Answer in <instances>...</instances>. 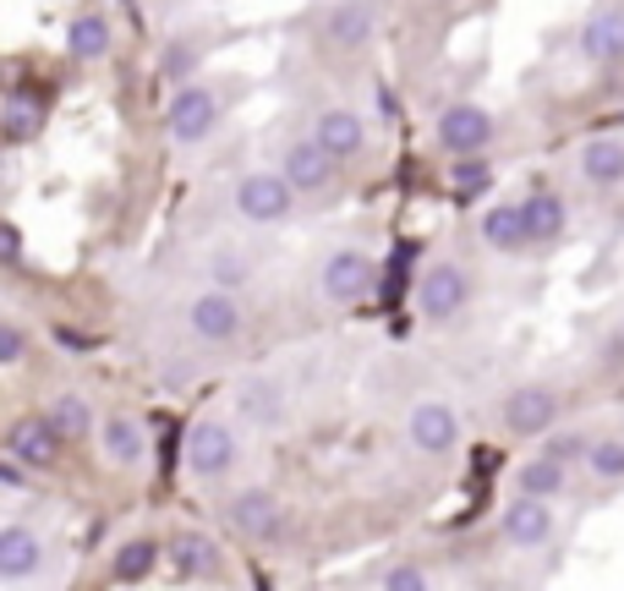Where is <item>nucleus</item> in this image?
<instances>
[{"label":"nucleus","instance_id":"nucleus-1","mask_svg":"<svg viewBox=\"0 0 624 591\" xmlns=\"http://www.w3.org/2000/svg\"><path fill=\"white\" fill-rule=\"evenodd\" d=\"M291 203H297V186H291L286 175H275V170H252V175L236 186V208H241V219H252V225L286 219Z\"/></svg>","mask_w":624,"mask_h":591},{"label":"nucleus","instance_id":"nucleus-2","mask_svg":"<svg viewBox=\"0 0 624 591\" xmlns=\"http://www.w3.org/2000/svg\"><path fill=\"white\" fill-rule=\"evenodd\" d=\"M553 417H559V395L548 384H520L504 395V428L515 439H542L553 428Z\"/></svg>","mask_w":624,"mask_h":591},{"label":"nucleus","instance_id":"nucleus-3","mask_svg":"<svg viewBox=\"0 0 624 591\" xmlns=\"http://www.w3.org/2000/svg\"><path fill=\"white\" fill-rule=\"evenodd\" d=\"M214 121H219V99H214L203 83H186V88L170 99V110H164V127H170L175 143H203V138L214 132Z\"/></svg>","mask_w":624,"mask_h":591},{"label":"nucleus","instance_id":"nucleus-4","mask_svg":"<svg viewBox=\"0 0 624 591\" xmlns=\"http://www.w3.org/2000/svg\"><path fill=\"white\" fill-rule=\"evenodd\" d=\"M493 132H498V121H493L482 105H450V110L439 116V143H444V153H455V159L487 153Z\"/></svg>","mask_w":624,"mask_h":591},{"label":"nucleus","instance_id":"nucleus-5","mask_svg":"<svg viewBox=\"0 0 624 591\" xmlns=\"http://www.w3.org/2000/svg\"><path fill=\"white\" fill-rule=\"evenodd\" d=\"M466 296H471L466 269H455V264H433V269L422 275V286H417V307H422V318L444 323V318H455V312L466 307Z\"/></svg>","mask_w":624,"mask_h":591},{"label":"nucleus","instance_id":"nucleus-6","mask_svg":"<svg viewBox=\"0 0 624 591\" xmlns=\"http://www.w3.org/2000/svg\"><path fill=\"white\" fill-rule=\"evenodd\" d=\"M192 334L197 340H208V345H225V340H236L241 334V301L230 291H203L192 301Z\"/></svg>","mask_w":624,"mask_h":591},{"label":"nucleus","instance_id":"nucleus-7","mask_svg":"<svg viewBox=\"0 0 624 591\" xmlns=\"http://www.w3.org/2000/svg\"><path fill=\"white\" fill-rule=\"evenodd\" d=\"M186 465H192L197 476L230 471V465H236V433H230L225 422H197V428L186 433Z\"/></svg>","mask_w":624,"mask_h":591},{"label":"nucleus","instance_id":"nucleus-8","mask_svg":"<svg viewBox=\"0 0 624 591\" xmlns=\"http://www.w3.org/2000/svg\"><path fill=\"white\" fill-rule=\"evenodd\" d=\"M498 526H504V537H509L515 548H542V542L553 537V509H548V498L520 493V498L498 515Z\"/></svg>","mask_w":624,"mask_h":591},{"label":"nucleus","instance_id":"nucleus-9","mask_svg":"<svg viewBox=\"0 0 624 591\" xmlns=\"http://www.w3.org/2000/svg\"><path fill=\"white\" fill-rule=\"evenodd\" d=\"M406 433H411V443H417L422 454H450V449L461 443V417H455L450 406H439V400H422V406L411 411Z\"/></svg>","mask_w":624,"mask_h":591},{"label":"nucleus","instance_id":"nucleus-10","mask_svg":"<svg viewBox=\"0 0 624 591\" xmlns=\"http://www.w3.org/2000/svg\"><path fill=\"white\" fill-rule=\"evenodd\" d=\"M312 143L323 148L329 159H356L367 143V121L356 110H323L318 127H312Z\"/></svg>","mask_w":624,"mask_h":591},{"label":"nucleus","instance_id":"nucleus-11","mask_svg":"<svg viewBox=\"0 0 624 591\" xmlns=\"http://www.w3.org/2000/svg\"><path fill=\"white\" fill-rule=\"evenodd\" d=\"M373 286V258L367 252H334L329 264H323V296L329 301H356V296H367Z\"/></svg>","mask_w":624,"mask_h":591},{"label":"nucleus","instance_id":"nucleus-12","mask_svg":"<svg viewBox=\"0 0 624 591\" xmlns=\"http://www.w3.org/2000/svg\"><path fill=\"white\" fill-rule=\"evenodd\" d=\"M323 39H329L334 50H362V44L373 39V11H367V0H340V6H329Z\"/></svg>","mask_w":624,"mask_h":591},{"label":"nucleus","instance_id":"nucleus-13","mask_svg":"<svg viewBox=\"0 0 624 591\" xmlns=\"http://www.w3.org/2000/svg\"><path fill=\"white\" fill-rule=\"evenodd\" d=\"M581 55L598 61V66L624 61V11H598V17H587V28H581Z\"/></svg>","mask_w":624,"mask_h":591},{"label":"nucleus","instance_id":"nucleus-14","mask_svg":"<svg viewBox=\"0 0 624 591\" xmlns=\"http://www.w3.org/2000/svg\"><path fill=\"white\" fill-rule=\"evenodd\" d=\"M280 175L297 186V192H323L329 186V175H334V159L323 153V148L312 143H291L286 148V164H280Z\"/></svg>","mask_w":624,"mask_h":591},{"label":"nucleus","instance_id":"nucleus-15","mask_svg":"<svg viewBox=\"0 0 624 591\" xmlns=\"http://www.w3.org/2000/svg\"><path fill=\"white\" fill-rule=\"evenodd\" d=\"M575 164H581V181L587 186H603L609 192V186L624 181V143L620 138H592V143H581Z\"/></svg>","mask_w":624,"mask_h":591},{"label":"nucleus","instance_id":"nucleus-16","mask_svg":"<svg viewBox=\"0 0 624 591\" xmlns=\"http://www.w3.org/2000/svg\"><path fill=\"white\" fill-rule=\"evenodd\" d=\"M520 219H526V236H531V247H542V241H559L564 236V197L559 192H531L526 203H520Z\"/></svg>","mask_w":624,"mask_h":591},{"label":"nucleus","instance_id":"nucleus-17","mask_svg":"<svg viewBox=\"0 0 624 591\" xmlns=\"http://www.w3.org/2000/svg\"><path fill=\"white\" fill-rule=\"evenodd\" d=\"M230 526L247 531V537H275V531H280V504H275V493H263V487L236 493V504H230Z\"/></svg>","mask_w":624,"mask_h":591},{"label":"nucleus","instance_id":"nucleus-18","mask_svg":"<svg viewBox=\"0 0 624 591\" xmlns=\"http://www.w3.org/2000/svg\"><path fill=\"white\" fill-rule=\"evenodd\" d=\"M482 241L493 252H526L531 236H526V219H520V203H498L482 214Z\"/></svg>","mask_w":624,"mask_h":591},{"label":"nucleus","instance_id":"nucleus-19","mask_svg":"<svg viewBox=\"0 0 624 591\" xmlns=\"http://www.w3.org/2000/svg\"><path fill=\"white\" fill-rule=\"evenodd\" d=\"M170 565H175L181 581H208V576L219 570V548H214L208 537H197V531H181V537L170 542Z\"/></svg>","mask_w":624,"mask_h":591},{"label":"nucleus","instance_id":"nucleus-20","mask_svg":"<svg viewBox=\"0 0 624 591\" xmlns=\"http://www.w3.org/2000/svg\"><path fill=\"white\" fill-rule=\"evenodd\" d=\"M11 454H17L22 465H55L61 433L50 428V417H44V422H22V428H11Z\"/></svg>","mask_w":624,"mask_h":591},{"label":"nucleus","instance_id":"nucleus-21","mask_svg":"<svg viewBox=\"0 0 624 591\" xmlns=\"http://www.w3.org/2000/svg\"><path fill=\"white\" fill-rule=\"evenodd\" d=\"M39 537L33 531H22V526H6L0 531V576L6 581H22V576H33L39 570Z\"/></svg>","mask_w":624,"mask_h":591},{"label":"nucleus","instance_id":"nucleus-22","mask_svg":"<svg viewBox=\"0 0 624 591\" xmlns=\"http://www.w3.org/2000/svg\"><path fill=\"white\" fill-rule=\"evenodd\" d=\"M66 44H72L77 61H99V55L110 50V22H105L99 11H83V17L66 28Z\"/></svg>","mask_w":624,"mask_h":591},{"label":"nucleus","instance_id":"nucleus-23","mask_svg":"<svg viewBox=\"0 0 624 591\" xmlns=\"http://www.w3.org/2000/svg\"><path fill=\"white\" fill-rule=\"evenodd\" d=\"M515 487L520 493H537V498H553V493H564V465L553 454H537V460H526L515 471Z\"/></svg>","mask_w":624,"mask_h":591},{"label":"nucleus","instance_id":"nucleus-24","mask_svg":"<svg viewBox=\"0 0 624 591\" xmlns=\"http://www.w3.org/2000/svg\"><path fill=\"white\" fill-rule=\"evenodd\" d=\"M39 127H44L39 99H11V105L0 110V138H6V143H28V138H39Z\"/></svg>","mask_w":624,"mask_h":591},{"label":"nucleus","instance_id":"nucleus-25","mask_svg":"<svg viewBox=\"0 0 624 591\" xmlns=\"http://www.w3.org/2000/svg\"><path fill=\"white\" fill-rule=\"evenodd\" d=\"M50 428H55L61 439H83V433H94V411H88V400H83V395H55V406H50Z\"/></svg>","mask_w":624,"mask_h":591},{"label":"nucleus","instance_id":"nucleus-26","mask_svg":"<svg viewBox=\"0 0 624 591\" xmlns=\"http://www.w3.org/2000/svg\"><path fill=\"white\" fill-rule=\"evenodd\" d=\"M105 454L116 460V465H132V460H143V433H138V422H127V417H116V422H105Z\"/></svg>","mask_w":624,"mask_h":591},{"label":"nucleus","instance_id":"nucleus-27","mask_svg":"<svg viewBox=\"0 0 624 591\" xmlns=\"http://www.w3.org/2000/svg\"><path fill=\"white\" fill-rule=\"evenodd\" d=\"M154 565H159V542L138 537V542H127V548L116 554V581H121V587H132V581H143Z\"/></svg>","mask_w":624,"mask_h":591},{"label":"nucleus","instance_id":"nucleus-28","mask_svg":"<svg viewBox=\"0 0 624 591\" xmlns=\"http://www.w3.org/2000/svg\"><path fill=\"white\" fill-rule=\"evenodd\" d=\"M587 465H592V476H603V482H624V439L587 443Z\"/></svg>","mask_w":624,"mask_h":591},{"label":"nucleus","instance_id":"nucleus-29","mask_svg":"<svg viewBox=\"0 0 624 591\" xmlns=\"http://www.w3.org/2000/svg\"><path fill=\"white\" fill-rule=\"evenodd\" d=\"M450 181H455V197H476V192L493 181V170L482 164V153H466V159L450 170Z\"/></svg>","mask_w":624,"mask_h":591},{"label":"nucleus","instance_id":"nucleus-30","mask_svg":"<svg viewBox=\"0 0 624 591\" xmlns=\"http://www.w3.org/2000/svg\"><path fill=\"white\" fill-rule=\"evenodd\" d=\"M241 406H247L252 417H275V411H280V400H275V389H269V384H252V389L241 395Z\"/></svg>","mask_w":624,"mask_h":591},{"label":"nucleus","instance_id":"nucleus-31","mask_svg":"<svg viewBox=\"0 0 624 591\" xmlns=\"http://www.w3.org/2000/svg\"><path fill=\"white\" fill-rule=\"evenodd\" d=\"M0 264H6V269L22 264V230H17L11 219H0Z\"/></svg>","mask_w":624,"mask_h":591},{"label":"nucleus","instance_id":"nucleus-32","mask_svg":"<svg viewBox=\"0 0 624 591\" xmlns=\"http://www.w3.org/2000/svg\"><path fill=\"white\" fill-rule=\"evenodd\" d=\"M384 587H389V591H422V587H428V576H422L417 565H395V570L384 576Z\"/></svg>","mask_w":624,"mask_h":591},{"label":"nucleus","instance_id":"nucleus-33","mask_svg":"<svg viewBox=\"0 0 624 591\" xmlns=\"http://www.w3.org/2000/svg\"><path fill=\"white\" fill-rule=\"evenodd\" d=\"M542 454H553L559 465H570V460H587V443L581 439H548L542 443Z\"/></svg>","mask_w":624,"mask_h":591},{"label":"nucleus","instance_id":"nucleus-34","mask_svg":"<svg viewBox=\"0 0 624 591\" xmlns=\"http://www.w3.org/2000/svg\"><path fill=\"white\" fill-rule=\"evenodd\" d=\"M214 275H219V286H241V280H247V264H241L236 252H225V258L214 264Z\"/></svg>","mask_w":624,"mask_h":591},{"label":"nucleus","instance_id":"nucleus-35","mask_svg":"<svg viewBox=\"0 0 624 591\" xmlns=\"http://www.w3.org/2000/svg\"><path fill=\"white\" fill-rule=\"evenodd\" d=\"M186 72H192V50H186V44L164 50V77H186Z\"/></svg>","mask_w":624,"mask_h":591},{"label":"nucleus","instance_id":"nucleus-36","mask_svg":"<svg viewBox=\"0 0 624 591\" xmlns=\"http://www.w3.org/2000/svg\"><path fill=\"white\" fill-rule=\"evenodd\" d=\"M22 351H28V345H22V334H17L11 323H0V367H6V362H17Z\"/></svg>","mask_w":624,"mask_h":591},{"label":"nucleus","instance_id":"nucleus-37","mask_svg":"<svg viewBox=\"0 0 624 591\" xmlns=\"http://www.w3.org/2000/svg\"><path fill=\"white\" fill-rule=\"evenodd\" d=\"M55 340H61V351H72V356L94 351V340H88V334H77V329H55Z\"/></svg>","mask_w":624,"mask_h":591},{"label":"nucleus","instance_id":"nucleus-38","mask_svg":"<svg viewBox=\"0 0 624 591\" xmlns=\"http://www.w3.org/2000/svg\"><path fill=\"white\" fill-rule=\"evenodd\" d=\"M0 487H28V476H22V465H11V460H0Z\"/></svg>","mask_w":624,"mask_h":591}]
</instances>
